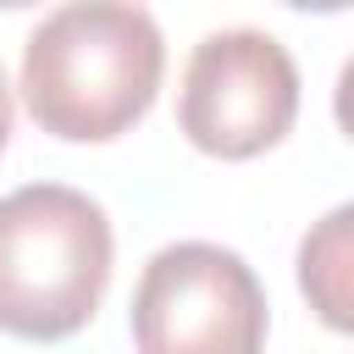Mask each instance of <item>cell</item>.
<instances>
[{
  "label": "cell",
  "mask_w": 354,
  "mask_h": 354,
  "mask_svg": "<svg viewBox=\"0 0 354 354\" xmlns=\"http://www.w3.org/2000/svg\"><path fill=\"white\" fill-rule=\"evenodd\" d=\"M166 39L144 6L83 0L50 11L22 44V105L66 144H111L160 94Z\"/></svg>",
  "instance_id": "obj_1"
},
{
  "label": "cell",
  "mask_w": 354,
  "mask_h": 354,
  "mask_svg": "<svg viewBox=\"0 0 354 354\" xmlns=\"http://www.w3.org/2000/svg\"><path fill=\"white\" fill-rule=\"evenodd\" d=\"M138 354H260L266 348V288L238 249L166 243L149 254L127 310Z\"/></svg>",
  "instance_id": "obj_3"
},
{
  "label": "cell",
  "mask_w": 354,
  "mask_h": 354,
  "mask_svg": "<svg viewBox=\"0 0 354 354\" xmlns=\"http://www.w3.org/2000/svg\"><path fill=\"white\" fill-rule=\"evenodd\" d=\"M6 138H11V83L0 72V149H6Z\"/></svg>",
  "instance_id": "obj_7"
},
{
  "label": "cell",
  "mask_w": 354,
  "mask_h": 354,
  "mask_svg": "<svg viewBox=\"0 0 354 354\" xmlns=\"http://www.w3.org/2000/svg\"><path fill=\"white\" fill-rule=\"evenodd\" d=\"M299 66L282 39L260 28L205 33L183 66L177 127L216 160H254L293 133Z\"/></svg>",
  "instance_id": "obj_4"
},
{
  "label": "cell",
  "mask_w": 354,
  "mask_h": 354,
  "mask_svg": "<svg viewBox=\"0 0 354 354\" xmlns=\"http://www.w3.org/2000/svg\"><path fill=\"white\" fill-rule=\"evenodd\" d=\"M299 293L321 326L354 337V199L310 221L299 238Z\"/></svg>",
  "instance_id": "obj_5"
},
{
  "label": "cell",
  "mask_w": 354,
  "mask_h": 354,
  "mask_svg": "<svg viewBox=\"0 0 354 354\" xmlns=\"http://www.w3.org/2000/svg\"><path fill=\"white\" fill-rule=\"evenodd\" d=\"M332 116H337V127L354 138V55L343 61V72H337V88H332Z\"/></svg>",
  "instance_id": "obj_6"
},
{
  "label": "cell",
  "mask_w": 354,
  "mask_h": 354,
  "mask_svg": "<svg viewBox=\"0 0 354 354\" xmlns=\"http://www.w3.org/2000/svg\"><path fill=\"white\" fill-rule=\"evenodd\" d=\"M116 238L83 188L28 183L0 199V332L22 343L77 337L111 288Z\"/></svg>",
  "instance_id": "obj_2"
}]
</instances>
